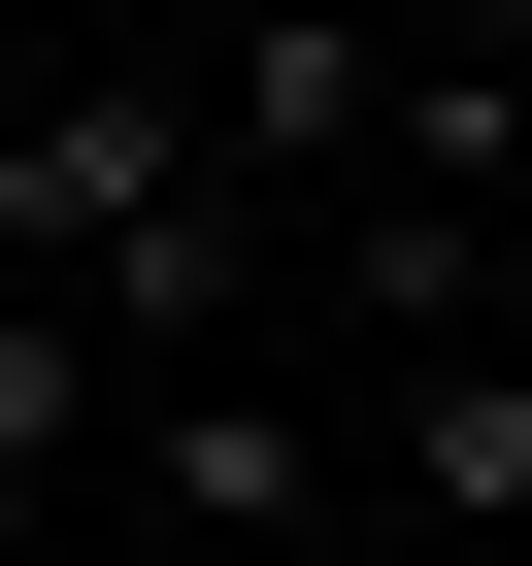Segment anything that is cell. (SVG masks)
<instances>
[{
    "mask_svg": "<svg viewBox=\"0 0 532 566\" xmlns=\"http://www.w3.org/2000/svg\"><path fill=\"white\" fill-rule=\"evenodd\" d=\"M366 200H466V233H499V200H532V67H499V34H433V67H400V134H366Z\"/></svg>",
    "mask_w": 532,
    "mask_h": 566,
    "instance_id": "3957f363",
    "label": "cell"
},
{
    "mask_svg": "<svg viewBox=\"0 0 532 566\" xmlns=\"http://www.w3.org/2000/svg\"><path fill=\"white\" fill-rule=\"evenodd\" d=\"M466 301H499V233H466V200H333V334H400V367H433Z\"/></svg>",
    "mask_w": 532,
    "mask_h": 566,
    "instance_id": "277c9868",
    "label": "cell"
},
{
    "mask_svg": "<svg viewBox=\"0 0 532 566\" xmlns=\"http://www.w3.org/2000/svg\"><path fill=\"white\" fill-rule=\"evenodd\" d=\"M366 433H400V500H433V533H499V566H532V367H499V334H433Z\"/></svg>",
    "mask_w": 532,
    "mask_h": 566,
    "instance_id": "7a4b0ae2",
    "label": "cell"
},
{
    "mask_svg": "<svg viewBox=\"0 0 532 566\" xmlns=\"http://www.w3.org/2000/svg\"><path fill=\"white\" fill-rule=\"evenodd\" d=\"M366 34H400V0H366ZM433 34H532V0H433Z\"/></svg>",
    "mask_w": 532,
    "mask_h": 566,
    "instance_id": "8992f818",
    "label": "cell"
},
{
    "mask_svg": "<svg viewBox=\"0 0 532 566\" xmlns=\"http://www.w3.org/2000/svg\"><path fill=\"white\" fill-rule=\"evenodd\" d=\"M134 500H167L200 566H333V433H300V367H167V400H134Z\"/></svg>",
    "mask_w": 532,
    "mask_h": 566,
    "instance_id": "6da1fadb",
    "label": "cell"
},
{
    "mask_svg": "<svg viewBox=\"0 0 532 566\" xmlns=\"http://www.w3.org/2000/svg\"><path fill=\"white\" fill-rule=\"evenodd\" d=\"M67 433H134V367H100L67 301H0V467H34V500H67Z\"/></svg>",
    "mask_w": 532,
    "mask_h": 566,
    "instance_id": "5b68a950",
    "label": "cell"
}]
</instances>
